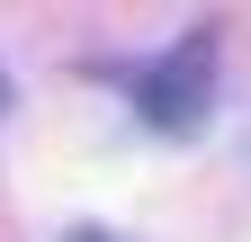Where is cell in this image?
Returning <instances> with one entry per match:
<instances>
[{"instance_id":"obj_1","label":"cell","mask_w":251,"mask_h":242,"mask_svg":"<svg viewBox=\"0 0 251 242\" xmlns=\"http://www.w3.org/2000/svg\"><path fill=\"white\" fill-rule=\"evenodd\" d=\"M135 108H144L152 135H198L206 108H215V45L188 36V45L162 54V63H144L135 72Z\"/></svg>"},{"instance_id":"obj_2","label":"cell","mask_w":251,"mask_h":242,"mask_svg":"<svg viewBox=\"0 0 251 242\" xmlns=\"http://www.w3.org/2000/svg\"><path fill=\"white\" fill-rule=\"evenodd\" d=\"M0 108H9V72H0Z\"/></svg>"}]
</instances>
